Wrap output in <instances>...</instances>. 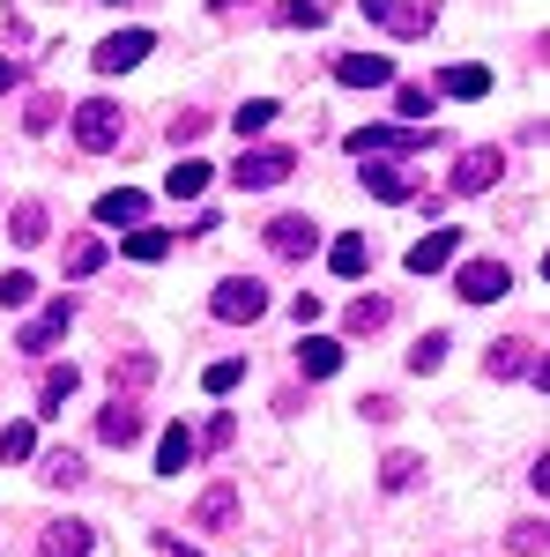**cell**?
Here are the masks:
<instances>
[{"label":"cell","instance_id":"6","mask_svg":"<svg viewBox=\"0 0 550 557\" xmlns=\"http://www.w3.org/2000/svg\"><path fill=\"white\" fill-rule=\"evenodd\" d=\"M506 268H499V260H462V275H454V290H462L468 305H499L506 298Z\"/></svg>","mask_w":550,"mask_h":557},{"label":"cell","instance_id":"21","mask_svg":"<svg viewBox=\"0 0 550 557\" xmlns=\"http://www.w3.org/2000/svg\"><path fill=\"white\" fill-rule=\"evenodd\" d=\"M365 186H372L380 201H410V194H417V186L394 172V164H380V157H365Z\"/></svg>","mask_w":550,"mask_h":557},{"label":"cell","instance_id":"33","mask_svg":"<svg viewBox=\"0 0 550 557\" xmlns=\"http://www.w3.org/2000/svg\"><path fill=\"white\" fill-rule=\"evenodd\" d=\"M417 475H424V461H417V454H387L380 483H387V491H410V483H417Z\"/></svg>","mask_w":550,"mask_h":557},{"label":"cell","instance_id":"35","mask_svg":"<svg viewBox=\"0 0 550 557\" xmlns=\"http://www.w3.org/2000/svg\"><path fill=\"white\" fill-rule=\"evenodd\" d=\"M283 23L291 30H320L328 23V0H283Z\"/></svg>","mask_w":550,"mask_h":557},{"label":"cell","instance_id":"31","mask_svg":"<svg viewBox=\"0 0 550 557\" xmlns=\"http://www.w3.org/2000/svg\"><path fill=\"white\" fill-rule=\"evenodd\" d=\"M387 327V298H357L350 305V335H380Z\"/></svg>","mask_w":550,"mask_h":557},{"label":"cell","instance_id":"4","mask_svg":"<svg viewBox=\"0 0 550 557\" xmlns=\"http://www.w3.org/2000/svg\"><path fill=\"white\" fill-rule=\"evenodd\" d=\"M75 141H83L89 157L120 149V104H112V97H89V104H75Z\"/></svg>","mask_w":550,"mask_h":557},{"label":"cell","instance_id":"24","mask_svg":"<svg viewBox=\"0 0 550 557\" xmlns=\"http://www.w3.org/2000/svg\"><path fill=\"white\" fill-rule=\"evenodd\" d=\"M328 268H335V275H365V268H372V246H365V238H335Z\"/></svg>","mask_w":550,"mask_h":557},{"label":"cell","instance_id":"43","mask_svg":"<svg viewBox=\"0 0 550 557\" xmlns=\"http://www.w3.org/2000/svg\"><path fill=\"white\" fill-rule=\"evenodd\" d=\"M105 8H127V0H105Z\"/></svg>","mask_w":550,"mask_h":557},{"label":"cell","instance_id":"25","mask_svg":"<svg viewBox=\"0 0 550 557\" xmlns=\"http://www.w3.org/2000/svg\"><path fill=\"white\" fill-rule=\"evenodd\" d=\"M45 483H52V491H75V483H83V454H68V446L45 454Z\"/></svg>","mask_w":550,"mask_h":557},{"label":"cell","instance_id":"22","mask_svg":"<svg viewBox=\"0 0 550 557\" xmlns=\"http://www.w3.org/2000/svg\"><path fill=\"white\" fill-rule=\"evenodd\" d=\"M239 513V483H216L209 498H201V506H194V528H223V520Z\"/></svg>","mask_w":550,"mask_h":557},{"label":"cell","instance_id":"18","mask_svg":"<svg viewBox=\"0 0 550 557\" xmlns=\"http://www.w3.org/2000/svg\"><path fill=\"white\" fill-rule=\"evenodd\" d=\"M209 178H216V172L201 164V157H186V164H179L164 186H171V201H201V194H209Z\"/></svg>","mask_w":550,"mask_h":557},{"label":"cell","instance_id":"1","mask_svg":"<svg viewBox=\"0 0 550 557\" xmlns=\"http://www.w3.org/2000/svg\"><path fill=\"white\" fill-rule=\"evenodd\" d=\"M216 320H231V327H254L260 312H268V283H254V275H223L209 298Z\"/></svg>","mask_w":550,"mask_h":557},{"label":"cell","instance_id":"7","mask_svg":"<svg viewBox=\"0 0 550 557\" xmlns=\"http://www.w3.org/2000/svg\"><path fill=\"white\" fill-rule=\"evenodd\" d=\"M499 172H506L499 149H462V157H454V194H491Z\"/></svg>","mask_w":550,"mask_h":557},{"label":"cell","instance_id":"39","mask_svg":"<svg viewBox=\"0 0 550 557\" xmlns=\"http://www.w3.org/2000/svg\"><path fill=\"white\" fill-rule=\"evenodd\" d=\"M30 298H38V283H30L23 268H15V275H0V305H8V312H15V305H30Z\"/></svg>","mask_w":550,"mask_h":557},{"label":"cell","instance_id":"32","mask_svg":"<svg viewBox=\"0 0 550 557\" xmlns=\"http://www.w3.org/2000/svg\"><path fill=\"white\" fill-rule=\"evenodd\" d=\"M506 543H513V557H543L550 550V528H543V520H521Z\"/></svg>","mask_w":550,"mask_h":557},{"label":"cell","instance_id":"36","mask_svg":"<svg viewBox=\"0 0 550 557\" xmlns=\"http://www.w3.org/2000/svg\"><path fill=\"white\" fill-rule=\"evenodd\" d=\"M447 364V335H417V349H410V372H439Z\"/></svg>","mask_w":550,"mask_h":557},{"label":"cell","instance_id":"15","mask_svg":"<svg viewBox=\"0 0 550 557\" xmlns=\"http://www.w3.org/2000/svg\"><path fill=\"white\" fill-rule=\"evenodd\" d=\"M97 438H105V446H134V438H142V409H134V401L97 409Z\"/></svg>","mask_w":550,"mask_h":557},{"label":"cell","instance_id":"3","mask_svg":"<svg viewBox=\"0 0 550 557\" xmlns=\"http://www.w3.org/2000/svg\"><path fill=\"white\" fill-rule=\"evenodd\" d=\"M291 172H297L291 149H239V164H231V178H239L246 194H268V186H283Z\"/></svg>","mask_w":550,"mask_h":557},{"label":"cell","instance_id":"34","mask_svg":"<svg viewBox=\"0 0 550 557\" xmlns=\"http://www.w3.org/2000/svg\"><path fill=\"white\" fill-rule=\"evenodd\" d=\"M105 253H112L105 238H83V246L68 253V275H75V283H83V275H97V268H105Z\"/></svg>","mask_w":550,"mask_h":557},{"label":"cell","instance_id":"29","mask_svg":"<svg viewBox=\"0 0 550 557\" xmlns=\"http://www.w3.org/2000/svg\"><path fill=\"white\" fill-rule=\"evenodd\" d=\"M38 454V424H8L0 431V461H30Z\"/></svg>","mask_w":550,"mask_h":557},{"label":"cell","instance_id":"14","mask_svg":"<svg viewBox=\"0 0 550 557\" xmlns=\"http://www.w3.org/2000/svg\"><path fill=\"white\" fill-rule=\"evenodd\" d=\"M454 246H462V231H431V238H417V246H410V275H439V268L454 260Z\"/></svg>","mask_w":550,"mask_h":557},{"label":"cell","instance_id":"38","mask_svg":"<svg viewBox=\"0 0 550 557\" xmlns=\"http://www.w3.org/2000/svg\"><path fill=\"white\" fill-rule=\"evenodd\" d=\"M239 380H246V364H239V357H216L209 372H201V386H209V394H231Z\"/></svg>","mask_w":550,"mask_h":557},{"label":"cell","instance_id":"8","mask_svg":"<svg viewBox=\"0 0 550 557\" xmlns=\"http://www.w3.org/2000/svg\"><path fill=\"white\" fill-rule=\"evenodd\" d=\"M149 52H157V38H149V30H120V38L97 45V67H105V75H127V67H142V60H149Z\"/></svg>","mask_w":550,"mask_h":557},{"label":"cell","instance_id":"13","mask_svg":"<svg viewBox=\"0 0 550 557\" xmlns=\"http://www.w3.org/2000/svg\"><path fill=\"white\" fill-rule=\"evenodd\" d=\"M297 372H305V380H335V372H342V343L305 335V343H297Z\"/></svg>","mask_w":550,"mask_h":557},{"label":"cell","instance_id":"23","mask_svg":"<svg viewBox=\"0 0 550 557\" xmlns=\"http://www.w3.org/2000/svg\"><path fill=\"white\" fill-rule=\"evenodd\" d=\"M186 461H194V431L171 424V431H164V446H157V475H179Z\"/></svg>","mask_w":550,"mask_h":557},{"label":"cell","instance_id":"37","mask_svg":"<svg viewBox=\"0 0 550 557\" xmlns=\"http://www.w3.org/2000/svg\"><path fill=\"white\" fill-rule=\"evenodd\" d=\"M112 380H120V394H134V386L157 380V364H149V357H120V364H112Z\"/></svg>","mask_w":550,"mask_h":557},{"label":"cell","instance_id":"42","mask_svg":"<svg viewBox=\"0 0 550 557\" xmlns=\"http://www.w3.org/2000/svg\"><path fill=\"white\" fill-rule=\"evenodd\" d=\"M8 89H15V60H0V97H8Z\"/></svg>","mask_w":550,"mask_h":557},{"label":"cell","instance_id":"10","mask_svg":"<svg viewBox=\"0 0 550 557\" xmlns=\"http://www.w3.org/2000/svg\"><path fill=\"white\" fill-rule=\"evenodd\" d=\"M335 83H350V89H387V83H394V67H387L380 52H342V60H335Z\"/></svg>","mask_w":550,"mask_h":557},{"label":"cell","instance_id":"17","mask_svg":"<svg viewBox=\"0 0 550 557\" xmlns=\"http://www.w3.org/2000/svg\"><path fill=\"white\" fill-rule=\"evenodd\" d=\"M142 209H149V201H142V194H134V186H112V194H97V223H142Z\"/></svg>","mask_w":550,"mask_h":557},{"label":"cell","instance_id":"5","mask_svg":"<svg viewBox=\"0 0 550 557\" xmlns=\"http://www.w3.org/2000/svg\"><path fill=\"white\" fill-rule=\"evenodd\" d=\"M357 8H365L372 23H387L394 38H424V30H431V15H439L431 0H357Z\"/></svg>","mask_w":550,"mask_h":557},{"label":"cell","instance_id":"2","mask_svg":"<svg viewBox=\"0 0 550 557\" xmlns=\"http://www.w3.org/2000/svg\"><path fill=\"white\" fill-rule=\"evenodd\" d=\"M410 149H431V127H357L350 134V157L365 164V157H410Z\"/></svg>","mask_w":550,"mask_h":557},{"label":"cell","instance_id":"27","mask_svg":"<svg viewBox=\"0 0 550 557\" xmlns=\"http://www.w3.org/2000/svg\"><path fill=\"white\" fill-rule=\"evenodd\" d=\"M127 253H134V260H164V253H171V231H149V223H134V231H127Z\"/></svg>","mask_w":550,"mask_h":557},{"label":"cell","instance_id":"16","mask_svg":"<svg viewBox=\"0 0 550 557\" xmlns=\"http://www.w3.org/2000/svg\"><path fill=\"white\" fill-rule=\"evenodd\" d=\"M97 543H89V528L83 520H52L45 528V543H38V557H89Z\"/></svg>","mask_w":550,"mask_h":557},{"label":"cell","instance_id":"11","mask_svg":"<svg viewBox=\"0 0 550 557\" xmlns=\"http://www.w3.org/2000/svg\"><path fill=\"white\" fill-rule=\"evenodd\" d=\"M313 238H320L313 215H276V223H268V246H276L283 260H305V253H313Z\"/></svg>","mask_w":550,"mask_h":557},{"label":"cell","instance_id":"20","mask_svg":"<svg viewBox=\"0 0 550 557\" xmlns=\"http://www.w3.org/2000/svg\"><path fill=\"white\" fill-rule=\"evenodd\" d=\"M231 127H239V141H260V134L276 127V97H254V104H239V112H231Z\"/></svg>","mask_w":550,"mask_h":557},{"label":"cell","instance_id":"9","mask_svg":"<svg viewBox=\"0 0 550 557\" xmlns=\"http://www.w3.org/2000/svg\"><path fill=\"white\" fill-rule=\"evenodd\" d=\"M484 372H491V380H528V372H536V349L521 343V335H506V343L484 349Z\"/></svg>","mask_w":550,"mask_h":557},{"label":"cell","instance_id":"41","mask_svg":"<svg viewBox=\"0 0 550 557\" xmlns=\"http://www.w3.org/2000/svg\"><path fill=\"white\" fill-rule=\"evenodd\" d=\"M231 438H239V424H231V417H209V431H201L194 446H231Z\"/></svg>","mask_w":550,"mask_h":557},{"label":"cell","instance_id":"30","mask_svg":"<svg viewBox=\"0 0 550 557\" xmlns=\"http://www.w3.org/2000/svg\"><path fill=\"white\" fill-rule=\"evenodd\" d=\"M394 104H402V120H410V127H424L439 97H431V89H424V83H410V89H394Z\"/></svg>","mask_w":550,"mask_h":557},{"label":"cell","instance_id":"19","mask_svg":"<svg viewBox=\"0 0 550 557\" xmlns=\"http://www.w3.org/2000/svg\"><path fill=\"white\" fill-rule=\"evenodd\" d=\"M75 386H83V372H75V364H52V372H45V386H38V409H45V417H52V409H68V394H75Z\"/></svg>","mask_w":550,"mask_h":557},{"label":"cell","instance_id":"26","mask_svg":"<svg viewBox=\"0 0 550 557\" xmlns=\"http://www.w3.org/2000/svg\"><path fill=\"white\" fill-rule=\"evenodd\" d=\"M8 231H15V246H38L45 238V201H23V209L8 215Z\"/></svg>","mask_w":550,"mask_h":557},{"label":"cell","instance_id":"28","mask_svg":"<svg viewBox=\"0 0 550 557\" xmlns=\"http://www.w3.org/2000/svg\"><path fill=\"white\" fill-rule=\"evenodd\" d=\"M439 89H447V97H484V89H491V75H484V67H447V75H439Z\"/></svg>","mask_w":550,"mask_h":557},{"label":"cell","instance_id":"12","mask_svg":"<svg viewBox=\"0 0 550 557\" xmlns=\"http://www.w3.org/2000/svg\"><path fill=\"white\" fill-rule=\"evenodd\" d=\"M68 320H75V305H68V298H52V305L38 312V320L23 327V349H30V357H38V349H52L60 335H68Z\"/></svg>","mask_w":550,"mask_h":557},{"label":"cell","instance_id":"40","mask_svg":"<svg viewBox=\"0 0 550 557\" xmlns=\"http://www.w3.org/2000/svg\"><path fill=\"white\" fill-rule=\"evenodd\" d=\"M201 134H209L201 112H179V120H171V141H179V149H186V141H201Z\"/></svg>","mask_w":550,"mask_h":557}]
</instances>
